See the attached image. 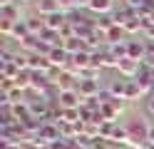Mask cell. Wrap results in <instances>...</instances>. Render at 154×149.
<instances>
[{"label": "cell", "instance_id": "5", "mask_svg": "<svg viewBox=\"0 0 154 149\" xmlns=\"http://www.w3.org/2000/svg\"><path fill=\"white\" fill-rule=\"evenodd\" d=\"M127 55L137 62H144L147 60V42L142 40H127Z\"/></svg>", "mask_w": 154, "mask_h": 149}, {"label": "cell", "instance_id": "14", "mask_svg": "<svg viewBox=\"0 0 154 149\" xmlns=\"http://www.w3.org/2000/svg\"><path fill=\"white\" fill-rule=\"evenodd\" d=\"M60 122H67V124H80V109H62V119Z\"/></svg>", "mask_w": 154, "mask_h": 149}, {"label": "cell", "instance_id": "19", "mask_svg": "<svg viewBox=\"0 0 154 149\" xmlns=\"http://www.w3.org/2000/svg\"><path fill=\"white\" fill-rule=\"evenodd\" d=\"M15 3H17V5H23V3H30V0H15Z\"/></svg>", "mask_w": 154, "mask_h": 149}, {"label": "cell", "instance_id": "4", "mask_svg": "<svg viewBox=\"0 0 154 149\" xmlns=\"http://www.w3.org/2000/svg\"><path fill=\"white\" fill-rule=\"evenodd\" d=\"M139 67H142V62L127 57V60H122V62L117 65V72H119V77H124V79H134V77L139 75Z\"/></svg>", "mask_w": 154, "mask_h": 149}, {"label": "cell", "instance_id": "6", "mask_svg": "<svg viewBox=\"0 0 154 149\" xmlns=\"http://www.w3.org/2000/svg\"><path fill=\"white\" fill-rule=\"evenodd\" d=\"M67 25V10H60V13H52L45 17V27L47 30H55V33H60V30Z\"/></svg>", "mask_w": 154, "mask_h": 149}, {"label": "cell", "instance_id": "20", "mask_svg": "<svg viewBox=\"0 0 154 149\" xmlns=\"http://www.w3.org/2000/svg\"><path fill=\"white\" fill-rule=\"evenodd\" d=\"M152 77H154V65H152Z\"/></svg>", "mask_w": 154, "mask_h": 149}, {"label": "cell", "instance_id": "18", "mask_svg": "<svg viewBox=\"0 0 154 149\" xmlns=\"http://www.w3.org/2000/svg\"><path fill=\"white\" fill-rule=\"evenodd\" d=\"M149 144H154V124H152V129H149Z\"/></svg>", "mask_w": 154, "mask_h": 149}, {"label": "cell", "instance_id": "1", "mask_svg": "<svg viewBox=\"0 0 154 149\" xmlns=\"http://www.w3.org/2000/svg\"><path fill=\"white\" fill-rule=\"evenodd\" d=\"M57 104L62 109H80L85 104V97L77 92V89H65V92H60V97H57Z\"/></svg>", "mask_w": 154, "mask_h": 149}, {"label": "cell", "instance_id": "7", "mask_svg": "<svg viewBox=\"0 0 154 149\" xmlns=\"http://www.w3.org/2000/svg\"><path fill=\"white\" fill-rule=\"evenodd\" d=\"M90 13L94 15H112V10H114V0H90V5H87Z\"/></svg>", "mask_w": 154, "mask_h": 149}, {"label": "cell", "instance_id": "9", "mask_svg": "<svg viewBox=\"0 0 154 149\" xmlns=\"http://www.w3.org/2000/svg\"><path fill=\"white\" fill-rule=\"evenodd\" d=\"M25 25H27V30H30V35H35V37H40L45 33V17H40V15L25 17Z\"/></svg>", "mask_w": 154, "mask_h": 149}, {"label": "cell", "instance_id": "16", "mask_svg": "<svg viewBox=\"0 0 154 149\" xmlns=\"http://www.w3.org/2000/svg\"><path fill=\"white\" fill-rule=\"evenodd\" d=\"M144 3H147V0H124V8H129V10H134V13H139V10L144 8Z\"/></svg>", "mask_w": 154, "mask_h": 149}, {"label": "cell", "instance_id": "13", "mask_svg": "<svg viewBox=\"0 0 154 149\" xmlns=\"http://www.w3.org/2000/svg\"><path fill=\"white\" fill-rule=\"evenodd\" d=\"M139 97H144V95H142V89H139V85L134 82V79H129V82H127V95H124V99L134 102V99H139Z\"/></svg>", "mask_w": 154, "mask_h": 149}, {"label": "cell", "instance_id": "11", "mask_svg": "<svg viewBox=\"0 0 154 149\" xmlns=\"http://www.w3.org/2000/svg\"><path fill=\"white\" fill-rule=\"evenodd\" d=\"M10 109H13V114H15L17 122H25V119H30V117H32V114H30V104H27V99H25V102L13 104Z\"/></svg>", "mask_w": 154, "mask_h": 149}, {"label": "cell", "instance_id": "15", "mask_svg": "<svg viewBox=\"0 0 154 149\" xmlns=\"http://www.w3.org/2000/svg\"><path fill=\"white\" fill-rule=\"evenodd\" d=\"M13 27H15V23H10V20H0V33H3L5 37L13 35Z\"/></svg>", "mask_w": 154, "mask_h": 149}, {"label": "cell", "instance_id": "2", "mask_svg": "<svg viewBox=\"0 0 154 149\" xmlns=\"http://www.w3.org/2000/svg\"><path fill=\"white\" fill-rule=\"evenodd\" d=\"M47 60H50V65L55 67V70H65L67 65H70V55H67V50L65 47H52L50 52H47Z\"/></svg>", "mask_w": 154, "mask_h": 149}, {"label": "cell", "instance_id": "17", "mask_svg": "<svg viewBox=\"0 0 154 149\" xmlns=\"http://www.w3.org/2000/svg\"><path fill=\"white\" fill-rule=\"evenodd\" d=\"M47 149H70V147H67V139H55V142H50Z\"/></svg>", "mask_w": 154, "mask_h": 149}, {"label": "cell", "instance_id": "12", "mask_svg": "<svg viewBox=\"0 0 154 149\" xmlns=\"http://www.w3.org/2000/svg\"><path fill=\"white\" fill-rule=\"evenodd\" d=\"M25 37H30V30H27L25 20H20V23H15V27H13V35H10V40H17V42H23Z\"/></svg>", "mask_w": 154, "mask_h": 149}, {"label": "cell", "instance_id": "3", "mask_svg": "<svg viewBox=\"0 0 154 149\" xmlns=\"http://www.w3.org/2000/svg\"><path fill=\"white\" fill-rule=\"evenodd\" d=\"M77 92H80L85 99H92V97H100V79H80V82H77Z\"/></svg>", "mask_w": 154, "mask_h": 149}, {"label": "cell", "instance_id": "10", "mask_svg": "<svg viewBox=\"0 0 154 149\" xmlns=\"http://www.w3.org/2000/svg\"><path fill=\"white\" fill-rule=\"evenodd\" d=\"M0 20L20 23V5H17V3H13V5H5V8H0Z\"/></svg>", "mask_w": 154, "mask_h": 149}, {"label": "cell", "instance_id": "8", "mask_svg": "<svg viewBox=\"0 0 154 149\" xmlns=\"http://www.w3.org/2000/svg\"><path fill=\"white\" fill-rule=\"evenodd\" d=\"M35 10H37V15L40 17H47V15H52V13H60V3L57 0H35Z\"/></svg>", "mask_w": 154, "mask_h": 149}]
</instances>
